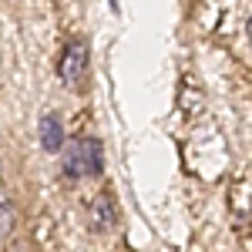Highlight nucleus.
Returning <instances> with one entry per match:
<instances>
[{"label": "nucleus", "mask_w": 252, "mask_h": 252, "mask_svg": "<svg viewBox=\"0 0 252 252\" xmlns=\"http://www.w3.org/2000/svg\"><path fill=\"white\" fill-rule=\"evenodd\" d=\"M37 138H40V148H44L47 155H61V152H64V125H61V118L54 115V111L40 115Z\"/></svg>", "instance_id": "20e7f679"}, {"label": "nucleus", "mask_w": 252, "mask_h": 252, "mask_svg": "<svg viewBox=\"0 0 252 252\" xmlns=\"http://www.w3.org/2000/svg\"><path fill=\"white\" fill-rule=\"evenodd\" d=\"M101 141L91 135H81L67 145V155L61 161V175L67 182H84V178H97L104 172V155H101Z\"/></svg>", "instance_id": "f257e3e1"}, {"label": "nucleus", "mask_w": 252, "mask_h": 252, "mask_svg": "<svg viewBox=\"0 0 252 252\" xmlns=\"http://www.w3.org/2000/svg\"><path fill=\"white\" fill-rule=\"evenodd\" d=\"M84 78H88V44L74 37L64 44L58 58V81L64 88H78V84H84Z\"/></svg>", "instance_id": "f03ea898"}, {"label": "nucleus", "mask_w": 252, "mask_h": 252, "mask_svg": "<svg viewBox=\"0 0 252 252\" xmlns=\"http://www.w3.org/2000/svg\"><path fill=\"white\" fill-rule=\"evenodd\" d=\"M246 31H249V44H252V20H249V27H246Z\"/></svg>", "instance_id": "423d86ee"}, {"label": "nucleus", "mask_w": 252, "mask_h": 252, "mask_svg": "<svg viewBox=\"0 0 252 252\" xmlns=\"http://www.w3.org/2000/svg\"><path fill=\"white\" fill-rule=\"evenodd\" d=\"M0 219H3V242H10L14 239V225H17V209H14L10 195H3V202H0Z\"/></svg>", "instance_id": "39448f33"}, {"label": "nucleus", "mask_w": 252, "mask_h": 252, "mask_svg": "<svg viewBox=\"0 0 252 252\" xmlns=\"http://www.w3.org/2000/svg\"><path fill=\"white\" fill-rule=\"evenodd\" d=\"M88 225L94 232H111L118 225V209L111 202V195H94L88 202Z\"/></svg>", "instance_id": "7ed1b4c3"}]
</instances>
